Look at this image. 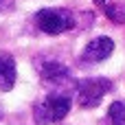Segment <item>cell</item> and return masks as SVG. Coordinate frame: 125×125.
Instances as JSON below:
<instances>
[{"mask_svg":"<svg viewBox=\"0 0 125 125\" xmlns=\"http://www.w3.org/2000/svg\"><path fill=\"white\" fill-rule=\"evenodd\" d=\"M70 112V97L66 92H51L44 101H40L33 110V116L40 125H53L59 123L62 119H66V114Z\"/></svg>","mask_w":125,"mask_h":125,"instance_id":"6da1fadb","label":"cell"},{"mask_svg":"<svg viewBox=\"0 0 125 125\" xmlns=\"http://www.w3.org/2000/svg\"><path fill=\"white\" fill-rule=\"evenodd\" d=\"M112 90V81L105 77H90V79H81L75 86V94H77V103L83 110H92L101 103V99Z\"/></svg>","mask_w":125,"mask_h":125,"instance_id":"7a4b0ae2","label":"cell"},{"mask_svg":"<svg viewBox=\"0 0 125 125\" xmlns=\"http://www.w3.org/2000/svg\"><path fill=\"white\" fill-rule=\"evenodd\" d=\"M35 24L46 35H62L75 26V15L68 9H42L35 13Z\"/></svg>","mask_w":125,"mask_h":125,"instance_id":"3957f363","label":"cell"},{"mask_svg":"<svg viewBox=\"0 0 125 125\" xmlns=\"http://www.w3.org/2000/svg\"><path fill=\"white\" fill-rule=\"evenodd\" d=\"M114 51V40L108 37V35H101V37H94L86 44L83 53H81V62L86 64H97V62H103L112 55Z\"/></svg>","mask_w":125,"mask_h":125,"instance_id":"277c9868","label":"cell"},{"mask_svg":"<svg viewBox=\"0 0 125 125\" xmlns=\"http://www.w3.org/2000/svg\"><path fill=\"white\" fill-rule=\"evenodd\" d=\"M40 77H42L44 83H48L53 88H59V86L70 83V70L64 64H59V62H46L40 68Z\"/></svg>","mask_w":125,"mask_h":125,"instance_id":"5b68a950","label":"cell"},{"mask_svg":"<svg viewBox=\"0 0 125 125\" xmlns=\"http://www.w3.org/2000/svg\"><path fill=\"white\" fill-rule=\"evenodd\" d=\"M15 59L9 55V53H0V90L2 92H9L13 86H15Z\"/></svg>","mask_w":125,"mask_h":125,"instance_id":"8992f818","label":"cell"},{"mask_svg":"<svg viewBox=\"0 0 125 125\" xmlns=\"http://www.w3.org/2000/svg\"><path fill=\"white\" fill-rule=\"evenodd\" d=\"M105 125H125V101H114L110 105Z\"/></svg>","mask_w":125,"mask_h":125,"instance_id":"52a82bcc","label":"cell"},{"mask_svg":"<svg viewBox=\"0 0 125 125\" xmlns=\"http://www.w3.org/2000/svg\"><path fill=\"white\" fill-rule=\"evenodd\" d=\"M103 9H105V15L112 20V22H116V24H121L123 22V13H121V9L116 7V2H112V4H103Z\"/></svg>","mask_w":125,"mask_h":125,"instance_id":"ba28073f","label":"cell"},{"mask_svg":"<svg viewBox=\"0 0 125 125\" xmlns=\"http://www.w3.org/2000/svg\"><path fill=\"white\" fill-rule=\"evenodd\" d=\"M11 9H13V0H0V13L11 11Z\"/></svg>","mask_w":125,"mask_h":125,"instance_id":"9c48e42d","label":"cell"},{"mask_svg":"<svg viewBox=\"0 0 125 125\" xmlns=\"http://www.w3.org/2000/svg\"><path fill=\"white\" fill-rule=\"evenodd\" d=\"M105 2H108V0H94V4H99V7H103Z\"/></svg>","mask_w":125,"mask_h":125,"instance_id":"30bf717a","label":"cell"},{"mask_svg":"<svg viewBox=\"0 0 125 125\" xmlns=\"http://www.w3.org/2000/svg\"><path fill=\"white\" fill-rule=\"evenodd\" d=\"M0 119H2V103H0Z\"/></svg>","mask_w":125,"mask_h":125,"instance_id":"8fae6325","label":"cell"}]
</instances>
